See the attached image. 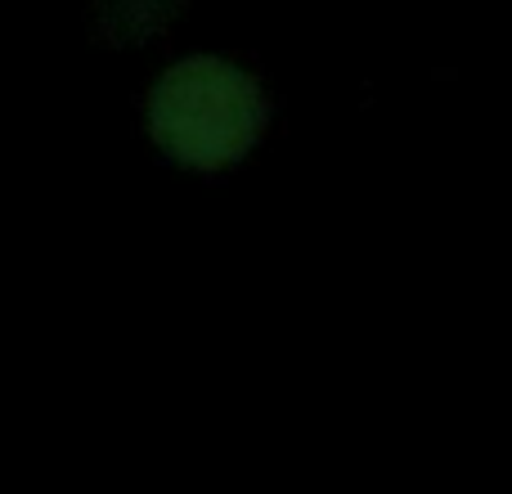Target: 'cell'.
I'll use <instances>...</instances> for the list:
<instances>
[{
    "mask_svg": "<svg viewBox=\"0 0 512 494\" xmlns=\"http://www.w3.org/2000/svg\"><path fill=\"white\" fill-rule=\"evenodd\" d=\"M274 131L265 77L225 50L171 54L140 95V135L158 162L194 180L248 167Z\"/></svg>",
    "mask_w": 512,
    "mask_h": 494,
    "instance_id": "6da1fadb",
    "label": "cell"
},
{
    "mask_svg": "<svg viewBox=\"0 0 512 494\" xmlns=\"http://www.w3.org/2000/svg\"><path fill=\"white\" fill-rule=\"evenodd\" d=\"M194 0H86V32L108 54L162 45L189 18Z\"/></svg>",
    "mask_w": 512,
    "mask_h": 494,
    "instance_id": "7a4b0ae2",
    "label": "cell"
}]
</instances>
